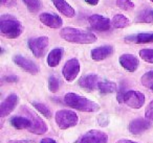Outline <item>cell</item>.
Wrapping results in <instances>:
<instances>
[{"label":"cell","mask_w":153,"mask_h":143,"mask_svg":"<svg viewBox=\"0 0 153 143\" xmlns=\"http://www.w3.org/2000/svg\"><path fill=\"white\" fill-rule=\"evenodd\" d=\"M120 64L121 66L129 72H134L138 68L140 65V61L138 59L133 55H129V53H125L120 57Z\"/></svg>","instance_id":"cell-15"},{"label":"cell","mask_w":153,"mask_h":143,"mask_svg":"<svg viewBox=\"0 0 153 143\" xmlns=\"http://www.w3.org/2000/svg\"><path fill=\"white\" fill-rule=\"evenodd\" d=\"M140 83H142L144 87L153 91V70L146 72L140 78Z\"/></svg>","instance_id":"cell-27"},{"label":"cell","mask_w":153,"mask_h":143,"mask_svg":"<svg viewBox=\"0 0 153 143\" xmlns=\"http://www.w3.org/2000/svg\"><path fill=\"white\" fill-rule=\"evenodd\" d=\"M40 143H58L55 139L51 138H43L42 140L40 141Z\"/></svg>","instance_id":"cell-33"},{"label":"cell","mask_w":153,"mask_h":143,"mask_svg":"<svg viewBox=\"0 0 153 143\" xmlns=\"http://www.w3.org/2000/svg\"><path fill=\"white\" fill-rule=\"evenodd\" d=\"M124 102L132 109H140L145 103V95L140 91H127L124 96Z\"/></svg>","instance_id":"cell-8"},{"label":"cell","mask_w":153,"mask_h":143,"mask_svg":"<svg viewBox=\"0 0 153 143\" xmlns=\"http://www.w3.org/2000/svg\"><path fill=\"white\" fill-rule=\"evenodd\" d=\"M5 3H7V0H1V4L5 5Z\"/></svg>","instance_id":"cell-37"},{"label":"cell","mask_w":153,"mask_h":143,"mask_svg":"<svg viewBox=\"0 0 153 143\" xmlns=\"http://www.w3.org/2000/svg\"><path fill=\"white\" fill-rule=\"evenodd\" d=\"M113 53V47L111 45H104V46L97 47L92 49L90 57L94 61H103L107 59Z\"/></svg>","instance_id":"cell-16"},{"label":"cell","mask_w":153,"mask_h":143,"mask_svg":"<svg viewBox=\"0 0 153 143\" xmlns=\"http://www.w3.org/2000/svg\"><path fill=\"white\" fill-rule=\"evenodd\" d=\"M39 19L45 26L51 28H60L63 24L61 17L51 13H42L39 16Z\"/></svg>","instance_id":"cell-14"},{"label":"cell","mask_w":153,"mask_h":143,"mask_svg":"<svg viewBox=\"0 0 153 143\" xmlns=\"http://www.w3.org/2000/svg\"><path fill=\"white\" fill-rule=\"evenodd\" d=\"M9 143H30V142L25 140H13V141H10Z\"/></svg>","instance_id":"cell-36"},{"label":"cell","mask_w":153,"mask_h":143,"mask_svg":"<svg viewBox=\"0 0 153 143\" xmlns=\"http://www.w3.org/2000/svg\"><path fill=\"white\" fill-rule=\"evenodd\" d=\"M61 87V82L60 80L55 75H51L48 78V89L51 92L56 93Z\"/></svg>","instance_id":"cell-28"},{"label":"cell","mask_w":153,"mask_h":143,"mask_svg":"<svg viewBox=\"0 0 153 143\" xmlns=\"http://www.w3.org/2000/svg\"><path fill=\"white\" fill-rule=\"evenodd\" d=\"M63 40L76 44H91L97 41V36L87 30L74 27H65L60 32Z\"/></svg>","instance_id":"cell-1"},{"label":"cell","mask_w":153,"mask_h":143,"mask_svg":"<svg viewBox=\"0 0 153 143\" xmlns=\"http://www.w3.org/2000/svg\"><path fill=\"white\" fill-rule=\"evenodd\" d=\"M140 57L143 59V61L153 64V49H142L140 51Z\"/></svg>","instance_id":"cell-30"},{"label":"cell","mask_w":153,"mask_h":143,"mask_svg":"<svg viewBox=\"0 0 153 143\" xmlns=\"http://www.w3.org/2000/svg\"><path fill=\"white\" fill-rule=\"evenodd\" d=\"M64 102L72 109L81 112H97L100 110V105L90 99L69 92L64 96Z\"/></svg>","instance_id":"cell-2"},{"label":"cell","mask_w":153,"mask_h":143,"mask_svg":"<svg viewBox=\"0 0 153 143\" xmlns=\"http://www.w3.org/2000/svg\"><path fill=\"white\" fill-rule=\"evenodd\" d=\"M48 38L45 36L37 37V38H30L28 40V48L33 52L36 57H42L48 46Z\"/></svg>","instance_id":"cell-6"},{"label":"cell","mask_w":153,"mask_h":143,"mask_svg":"<svg viewBox=\"0 0 153 143\" xmlns=\"http://www.w3.org/2000/svg\"><path fill=\"white\" fill-rule=\"evenodd\" d=\"M151 126V122L148 119L144 118H136L130 121L128 125V130L132 135H140L145 133L147 130H149Z\"/></svg>","instance_id":"cell-13"},{"label":"cell","mask_w":153,"mask_h":143,"mask_svg":"<svg viewBox=\"0 0 153 143\" xmlns=\"http://www.w3.org/2000/svg\"><path fill=\"white\" fill-rule=\"evenodd\" d=\"M32 105H34V108L37 110V111L39 112V113H41L42 114L44 117H46V118H51V109H49L48 107H47L46 105H44V103H42V102H39V101H33L32 102Z\"/></svg>","instance_id":"cell-25"},{"label":"cell","mask_w":153,"mask_h":143,"mask_svg":"<svg viewBox=\"0 0 153 143\" xmlns=\"http://www.w3.org/2000/svg\"><path fill=\"white\" fill-rule=\"evenodd\" d=\"M55 120L57 125L61 130H67L72 126H76L79 122V117L74 111L60 110L56 113Z\"/></svg>","instance_id":"cell-4"},{"label":"cell","mask_w":153,"mask_h":143,"mask_svg":"<svg viewBox=\"0 0 153 143\" xmlns=\"http://www.w3.org/2000/svg\"><path fill=\"white\" fill-rule=\"evenodd\" d=\"M136 21L140 23H153V9H148L138 14Z\"/></svg>","instance_id":"cell-23"},{"label":"cell","mask_w":153,"mask_h":143,"mask_svg":"<svg viewBox=\"0 0 153 143\" xmlns=\"http://www.w3.org/2000/svg\"><path fill=\"white\" fill-rule=\"evenodd\" d=\"M53 3L55 7L65 17L72 18L76 16V11L66 1V0H53Z\"/></svg>","instance_id":"cell-18"},{"label":"cell","mask_w":153,"mask_h":143,"mask_svg":"<svg viewBox=\"0 0 153 143\" xmlns=\"http://www.w3.org/2000/svg\"><path fill=\"white\" fill-rule=\"evenodd\" d=\"M98 89L102 94H109V93H113L117 90V86L115 83L108 82V80H104V82H100L98 85Z\"/></svg>","instance_id":"cell-22"},{"label":"cell","mask_w":153,"mask_h":143,"mask_svg":"<svg viewBox=\"0 0 153 143\" xmlns=\"http://www.w3.org/2000/svg\"><path fill=\"white\" fill-rule=\"evenodd\" d=\"M115 143H138V142H135V141H132V140H128V139H121V140H117Z\"/></svg>","instance_id":"cell-34"},{"label":"cell","mask_w":153,"mask_h":143,"mask_svg":"<svg viewBox=\"0 0 153 143\" xmlns=\"http://www.w3.org/2000/svg\"><path fill=\"white\" fill-rule=\"evenodd\" d=\"M85 1H86V3H88V4H90V5H97L100 0H85Z\"/></svg>","instance_id":"cell-35"},{"label":"cell","mask_w":153,"mask_h":143,"mask_svg":"<svg viewBox=\"0 0 153 143\" xmlns=\"http://www.w3.org/2000/svg\"><path fill=\"white\" fill-rule=\"evenodd\" d=\"M108 135L103 130H91L82 136L79 143H107Z\"/></svg>","instance_id":"cell-9"},{"label":"cell","mask_w":153,"mask_h":143,"mask_svg":"<svg viewBox=\"0 0 153 143\" xmlns=\"http://www.w3.org/2000/svg\"><path fill=\"white\" fill-rule=\"evenodd\" d=\"M125 42L134 43V44H146L153 43V32H143V34L131 35L125 38Z\"/></svg>","instance_id":"cell-19"},{"label":"cell","mask_w":153,"mask_h":143,"mask_svg":"<svg viewBox=\"0 0 153 143\" xmlns=\"http://www.w3.org/2000/svg\"><path fill=\"white\" fill-rule=\"evenodd\" d=\"M21 113L24 114V116L28 117L32 121V128H30V132L36 135H43L47 132V124L44 122V120L37 115L34 111L28 109L27 107H21Z\"/></svg>","instance_id":"cell-5"},{"label":"cell","mask_w":153,"mask_h":143,"mask_svg":"<svg viewBox=\"0 0 153 143\" xmlns=\"http://www.w3.org/2000/svg\"><path fill=\"white\" fill-rule=\"evenodd\" d=\"M79 72H80V62L76 57L68 60L65 63V65L63 66V69H62V74H63L64 78L67 82H72V80H76Z\"/></svg>","instance_id":"cell-7"},{"label":"cell","mask_w":153,"mask_h":143,"mask_svg":"<svg viewBox=\"0 0 153 143\" xmlns=\"http://www.w3.org/2000/svg\"><path fill=\"white\" fill-rule=\"evenodd\" d=\"M12 126L17 130H30L32 128V121L28 117L26 116H14V117L11 118L10 120Z\"/></svg>","instance_id":"cell-20"},{"label":"cell","mask_w":153,"mask_h":143,"mask_svg":"<svg viewBox=\"0 0 153 143\" xmlns=\"http://www.w3.org/2000/svg\"><path fill=\"white\" fill-rule=\"evenodd\" d=\"M100 83V78L97 74H87L85 76H82L79 80V86L88 91H94L98 88V85Z\"/></svg>","instance_id":"cell-17"},{"label":"cell","mask_w":153,"mask_h":143,"mask_svg":"<svg viewBox=\"0 0 153 143\" xmlns=\"http://www.w3.org/2000/svg\"><path fill=\"white\" fill-rule=\"evenodd\" d=\"M13 61L16 65L19 66L20 68L25 70V71L28 72V73L37 74L39 72V66L37 65L34 61L27 59V57H22L21 55H15L13 57Z\"/></svg>","instance_id":"cell-10"},{"label":"cell","mask_w":153,"mask_h":143,"mask_svg":"<svg viewBox=\"0 0 153 143\" xmlns=\"http://www.w3.org/2000/svg\"><path fill=\"white\" fill-rule=\"evenodd\" d=\"M117 5L123 11H131L135 7L131 0H117Z\"/></svg>","instance_id":"cell-29"},{"label":"cell","mask_w":153,"mask_h":143,"mask_svg":"<svg viewBox=\"0 0 153 143\" xmlns=\"http://www.w3.org/2000/svg\"><path fill=\"white\" fill-rule=\"evenodd\" d=\"M111 23L115 28H124L130 24V20L124 15H115L112 18Z\"/></svg>","instance_id":"cell-24"},{"label":"cell","mask_w":153,"mask_h":143,"mask_svg":"<svg viewBox=\"0 0 153 143\" xmlns=\"http://www.w3.org/2000/svg\"><path fill=\"white\" fill-rule=\"evenodd\" d=\"M88 22L91 28L98 30V32H106L110 28L111 21L106 17L101 15H92L88 18Z\"/></svg>","instance_id":"cell-12"},{"label":"cell","mask_w":153,"mask_h":143,"mask_svg":"<svg viewBox=\"0 0 153 143\" xmlns=\"http://www.w3.org/2000/svg\"><path fill=\"white\" fill-rule=\"evenodd\" d=\"M25 5L27 7V10L30 12V13H38L39 11L42 7V2L41 0H22Z\"/></svg>","instance_id":"cell-26"},{"label":"cell","mask_w":153,"mask_h":143,"mask_svg":"<svg viewBox=\"0 0 153 143\" xmlns=\"http://www.w3.org/2000/svg\"><path fill=\"white\" fill-rule=\"evenodd\" d=\"M151 1H152V2H153V0H151Z\"/></svg>","instance_id":"cell-38"},{"label":"cell","mask_w":153,"mask_h":143,"mask_svg":"<svg viewBox=\"0 0 153 143\" xmlns=\"http://www.w3.org/2000/svg\"><path fill=\"white\" fill-rule=\"evenodd\" d=\"M19 103V96L17 94H10L0 105V117L3 118L11 114Z\"/></svg>","instance_id":"cell-11"},{"label":"cell","mask_w":153,"mask_h":143,"mask_svg":"<svg viewBox=\"0 0 153 143\" xmlns=\"http://www.w3.org/2000/svg\"><path fill=\"white\" fill-rule=\"evenodd\" d=\"M63 53H64L63 48H60V47L53 48L48 53V55H47V65L49 67H56V66H58L60 64V62H61Z\"/></svg>","instance_id":"cell-21"},{"label":"cell","mask_w":153,"mask_h":143,"mask_svg":"<svg viewBox=\"0 0 153 143\" xmlns=\"http://www.w3.org/2000/svg\"><path fill=\"white\" fill-rule=\"evenodd\" d=\"M3 80L7 83H16L19 80V77L16 75H9V76H4V77H3Z\"/></svg>","instance_id":"cell-32"},{"label":"cell","mask_w":153,"mask_h":143,"mask_svg":"<svg viewBox=\"0 0 153 143\" xmlns=\"http://www.w3.org/2000/svg\"><path fill=\"white\" fill-rule=\"evenodd\" d=\"M0 32L5 38L16 39L22 34L23 26L21 22L11 15H2L0 18Z\"/></svg>","instance_id":"cell-3"},{"label":"cell","mask_w":153,"mask_h":143,"mask_svg":"<svg viewBox=\"0 0 153 143\" xmlns=\"http://www.w3.org/2000/svg\"><path fill=\"white\" fill-rule=\"evenodd\" d=\"M145 116L148 120L153 121V100H151L150 103L147 105L146 110H145Z\"/></svg>","instance_id":"cell-31"}]
</instances>
